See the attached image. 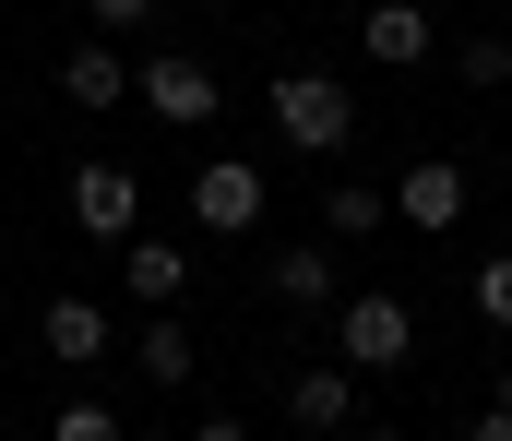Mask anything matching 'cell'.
<instances>
[{"mask_svg": "<svg viewBox=\"0 0 512 441\" xmlns=\"http://www.w3.org/2000/svg\"><path fill=\"white\" fill-rule=\"evenodd\" d=\"M274 132H286L298 155H346L358 96H346V84H322V72H286V84H274Z\"/></svg>", "mask_w": 512, "mask_h": 441, "instance_id": "6da1fadb", "label": "cell"}, {"mask_svg": "<svg viewBox=\"0 0 512 441\" xmlns=\"http://www.w3.org/2000/svg\"><path fill=\"white\" fill-rule=\"evenodd\" d=\"M262 203H274V191H262L251 155H203V167H191V227H203V239H251Z\"/></svg>", "mask_w": 512, "mask_h": 441, "instance_id": "7a4b0ae2", "label": "cell"}, {"mask_svg": "<svg viewBox=\"0 0 512 441\" xmlns=\"http://www.w3.org/2000/svg\"><path fill=\"white\" fill-rule=\"evenodd\" d=\"M334 334H346V370H405V358H417V310L393 287H358Z\"/></svg>", "mask_w": 512, "mask_h": 441, "instance_id": "3957f363", "label": "cell"}, {"mask_svg": "<svg viewBox=\"0 0 512 441\" xmlns=\"http://www.w3.org/2000/svg\"><path fill=\"white\" fill-rule=\"evenodd\" d=\"M131 96H143L167 132H203V120L227 108V96H215V72H203V60H179V48H167V60H143V72H131Z\"/></svg>", "mask_w": 512, "mask_h": 441, "instance_id": "277c9868", "label": "cell"}, {"mask_svg": "<svg viewBox=\"0 0 512 441\" xmlns=\"http://www.w3.org/2000/svg\"><path fill=\"white\" fill-rule=\"evenodd\" d=\"M36 346H48L60 370H96V358H108V310H96L84 287H60L48 310H36Z\"/></svg>", "mask_w": 512, "mask_h": 441, "instance_id": "5b68a950", "label": "cell"}, {"mask_svg": "<svg viewBox=\"0 0 512 441\" xmlns=\"http://www.w3.org/2000/svg\"><path fill=\"white\" fill-rule=\"evenodd\" d=\"M131 203H143V191H131V167H108V155H96V167H72V227H84V239H131Z\"/></svg>", "mask_w": 512, "mask_h": 441, "instance_id": "8992f818", "label": "cell"}, {"mask_svg": "<svg viewBox=\"0 0 512 441\" xmlns=\"http://www.w3.org/2000/svg\"><path fill=\"white\" fill-rule=\"evenodd\" d=\"M393 215H405V227H453V215H465V167H453V155H417V167L393 179Z\"/></svg>", "mask_w": 512, "mask_h": 441, "instance_id": "52a82bcc", "label": "cell"}, {"mask_svg": "<svg viewBox=\"0 0 512 441\" xmlns=\"http://www.w3.org/2000/svg\"><path fill=\"white\" fill-rule=\"evenodd\" d=\"M358 48H370L382 72L429 60V0H370V12H358Z\"/></svg>", "mask_w": 512, "mask_h": 441, "instance_id": "ba28073f", "label": "cell"}, {"mask_svg": "<svg viewBox=\"0 0 512 441\" xmlns=\"http://www.w3.org/2000/svg\"><path fill=\"white\" fill-rule=\"evenodd\" d=\"M286 418H298V430H346V418H358V382H346V370H298V382H286Z\"/></svg>", "mask_w": 512, "mask_h": 441, "instance_id": "9c48e42d", "label": "cell"}, {"mask_svg": "<svg viewBox=\"0 0 512 441\" xmlns=\"http://www.w3.org/2000/svg\"><path fill=\"white\" fill-rule=\"evenodd\" d=\"M60 96H72V108H131L120 48H72V60H60Z\"/></svg>", "mask_w": 512, "mask_h": 441, "instance_id": "30bf717a", "label": "cell"}, {"mask_svg": "<svg viewBox=\"0 0 512 441\" xmlns=\"http://www.w3.org/2000/svg\"><path fill=\"white\" fill-rule=\"evenodd\" d=\"M179 287H191V263H179V239H131V298H155V310H167Z\"/></svg>", "mask_w": 512, "mask_h": 441, "instance_id": "8fae6325", "label": "cell"}, {"mask_svg": "<svg viewBox=\"0 0 512 441\" xmlns=\"http://www.w3.org/2000/svg\"><path fill=\"white\" fill-rule=\"evenodd\" d=\"M274 298H286V310H322V298H334V263H322V251H274Z\"/></svg>", "mask_w": 512, "mask_h": 441, "instance_id": "7c38bea8", "label": "cell"}, {"mask_svg": "<svg viewBox=\"0 0 512 441\" xmlns=\"http://www.w3.org/2000/svg\"><path fill=\"white\" fill-rule=\"evenodd\" d=\"M131 370H143V382H191V334H179V322H155V334L131 346Z\"/></svg>", "mask_w": 512, "mask_h": 441, "instance_id": "4fadbf2b", "label": "cell"}, {"mask_svg": "<svg viewBox=\"0 0 512 441\" xmlns=\"http://www.w3.org/2000/svg\"><path fill=\"white\" fill-rule=\"evenodd\" d=\"M382 215H393V191H322V227H334V239H370Z\"/></svg>", "mask_w": 512, "mask_h": 441, "instance_id": "5bb4252c", "label": "cell"}, {"mask_svg": "<svg viewBox=\"0 0 512 441\" xmlns=\"http://www.w3.org/2000/svg\"><path fill=\"white\" fill-rule=\"evenodd\" d=\"M465 287H477V322H501V334H512V251H489Z\"/></svg>", "mask_w": 512, "mask_h": 441, "instance_id": "9a60e30c", "label": "cell"}, {"mask_svg": "<svg viewBox=\"0 0 512 441\" xmlns=\"http://www.w3.org/2000/svg\"><path fill=\"white\" fill-rule=\"evenodd\" d=\"M465 84H512V36H465Z\"/></svg>", "mask_w": 512, "mask_h": 441, "instance_id": "2e32d148", "label": "cell"}, {"mask_svg": "<svg viewBox=\"0 0 512 441\" xmlns=\"http://www.w3.org/2000/svg\"><path fill=\"white\" fill-rule=\"evenodd\" d=\"M48 441H120V418H108V406H60V430Z\"/></svg>", "mask_w": 512, "mask_h": 441, "instance_id": "e0dca14e", "label": "cell"}, {"mask_svg": "<svg viewBox=\"0 0 512 441\" xmlns=\"http://www.w3.org/2000/svg\"><path fill=\"white\" fill-rule=\"evenodd\" d=\"M84 12H96V24H108V36H120V24H143V12H155V0H84Z\"/></svg>", "mask_w": 512, "mask_h": 441, "instance_id": "ac0fdd59", "label": "cell"}, {"mask_svg": "<svg viewBox=\"0 0 512 441\" xmlns=\"http://www.w3.org/2000/svg\"><path fill=\"white\" fill-rule=\"evenodd\" d=\"M465 441H512V394H501V406H477V430H465Z\"/></svg>", "mask_w": 512, "mask_h": 441, "instance_id": "d6986e66", "label": "cell"}, {"mask_svg": "<svg viewBox=\"0 0 512 441\" xmlns=\"http://www.w3.org/2000/svg\"><path fill=\"white\" fill-rule=\"evenodd\" d=\"M191 441H251V430H239V418H203V430H191Z\"/></svg>", "mask_w": 512, "mask_h": 441, "instance_id": "ffe728a7", "label": "cell"}, {"mask_svg": "<svg viewBox=\"0 0 512 441\" xmlns=\"http://www.w3.org/2000/svg\"><path fill=\"white\" fill-rule=\"evenodd\" d=\"M370 441H405V430H370Z\"/></svg>", "mask_w": 512, "mask_h": 441, "instance_id": "44dd1931", "label": "cell"}]
</instances>
